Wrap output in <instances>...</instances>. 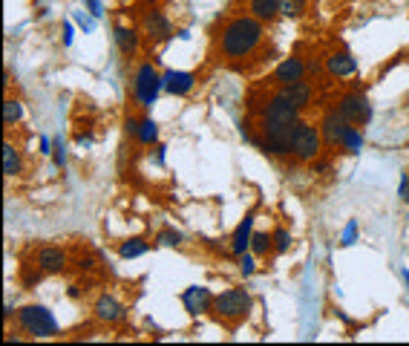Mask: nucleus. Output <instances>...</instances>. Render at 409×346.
<instances>
[{"label": "nucleus", "mask_w": 409, "mask_h": 346, "mask_svg": "<svg viewBox=\"0 0 409 346\" xmlns=\"http://www.w3.org/2000/svg\"><path fill=\"white\" fill-rule=\"evenodd\" d=\"M266 41V23L257 20L254 15L243 12V15H231L222 29L216 32V41H213V52L220 61L225 64H245L248 58L257 55V50Z\"/></svg>", "instance_id": "f257e3e1"}, {"label": "nucleus", "mask_w": 409, "mask_h": 346, "mask_svg": "<svg viewBox=\"0 0 409 346\" xmlns=\"http://www.w3.org/2000/svg\"><path fill=\"white\" fill-rule=\"evenodd\" d=\"M15 326L20 335H27L32 340H52L61 335V326L52 315L50 306L43 303H27L15 312Z\"/></svg>", "instance_id": "f03ea898"}, {"label": "nucleus", "mask_w": 409, "mask_h": 346, "mask_svg": "<svg viewBox=\"0 0 409 346\" xmlns=\"http://www.w3.org/2000/svg\"><path fill=\"white\" fill-rule=\"evenodd\" d=\"M297 122H280V119H259L257 122V147L271 156L285 159L292 156V138H294Z\"/></svg>", "instance_id": "7ed1b4c3"}, {"label": "nucleus", "mask_w": 409, "mask_h": 346, "mask_svg": "<svg viewBox=\"0 0 409 346\" xmlns=\"http://www.w3.org/2000/svg\"><path fill=\"white\" fill-rule=\"evenodd\" d=\"M251 309H254L251 291L243 289V286H231V289H225V291H220V294L213 297L210 315L220 320V323H225V326L234 329V326H239L243 320H248Z\"/></svg>", "instance_id": "20e7f679"}, {"label": "nucleus", "mask_w": 409, "mask_h": 346, "mask_svg": "<svg viewBox=\"0 0 409 346\" xmlns=\"http://www.w3.org/2000/svg\"><path fill=\"white\" fill-rule=\"evenodd\" d=\"M130 92H133L136 107L150 110V107L159 101V96L164 92V73H159V69L153 66V61H141V64L136 66V73H133V87H130Z\"/></svg>", "instance_id": "39448f33"}, {"label": "nucleus", "mask_w": 409, "mask_h": 346, "mask_svg": "<svg viewBox=\"0 0 409 346\" xmlns=\"http://www.w3.org/2000/svg\"><path fill=\"white\" fill-rule=\"evenodd\" d=\"M326 150L323 136H320V124H311L306 119L297 122L294 127V138H292V159L297 165H311L315 159H320Z\"/></svg>", "instance_id": "423d86ee"}, {"label": "nucleus", "mask_w": 409, "mask_h": 346, "mask_svg": "<svg viewBox=\"0 0 409 346\" xmlns=\"http://www.w3.org/2000/svg\"><path fill=\"white\" fill-rule=\"evenodd\" d=\"M334 107L340 110V115H343L346 122H352V124H357V127H366V124L375 119V107H372L369 96H366V92L360 89V87L343 92Z\"/></svg>", "instance_id": "0eeeda50"}, {"label": "nucleus", "mask_w": 409, "mask_h": 346, "mask_svg": "<svg viewBox=\"0 0 409 346\" xmlns=\"http://www.w3.org/2000/svg\"><path fill=\"white\" fill-rule=\"evenodd\" d=\"M92 317L104 323V326H118V323L127 320V306L118 300L115 294H99L92 300Z\"/></svg>", "instance_id": "6e6552de"}, {"label": "nucleus", "mask_w": 409, "mask_h": 346, "mask_svg": "<svg viewBox=\"0 0 409 346\" xmlns=\"http://www.w3.org/2000/svg\"><path fill=\"white\" fill-rule=\"evenodd\" d=\"M141 35L148 38L150 43H164V41H171L176 38V29H173V20L167 17L164 12L153 9L141 17Z\"/></svg>", "instance_id": "1a4fd4ad"}, {"label": "nucleus", "mask_w": 409, "mask_h": 346, "mask_svg": "<svg viewBox=\"0 0 409 346\" xmlns=\"http://www.w3.org/2000/svg\"><path fill=\"white\" fill-rule=\"evenodd\" d=\"M349 124H352V122L343 119L338 107H329V110L323 113V119H320V136H323L326 150L340 147V138H343V133H346Z\"/></svg>", "instance_id": "9d476101"}, {"label": "nucleus", "mask_w": 409, "mask_h": 346, "mask_svg": "<svg viewBox=\"0 0 409 346\" xmlns=\"http://www.w3.org/2000/svg\"><path fill=\"white\" fill-rule=\"evenodd\" d=\"M306 75H308V64H306L300 55H292V58H282V61L274 66L271 84H274V87H288V84H294V81H303Z\"/></svg>", "instance_id": "9b49d317"}, {"label": "nucleus", "mask_w": 409, "mask_h": 346, "mask_svg": "<svg viewBox=\"0 0 409 346\" xmlns=\"http://www.w3.org/2000/svg\"><path fill=\"white\" fill-rule=\"evenodd\" d=\"M254 225H257V208H251V211L239 219V225L234 228V234L228 240V254L231 257H239V254L251 251V237H254Z\"/></svg>", "instance_id": "f8f14e48"}, {"label": "nucleus", "mask_w": 409, "mask_h": 346, "mask_svg": "<svg viewBox=\"0 0 409 346\" xmlns=\"http://www.w3.org/2000/svg\"><path fill=\"white\" fill-rule=\"evenodd\" d=\"M213 297L216 294L208 286H187L182 291V306H185V312L190 317H202V315H208L213 309Z\"/></svg>", "instance_id": "ddd939ff"}, {"label": "nucleus", "mask_w": 409, "mask_h": 346, "mask_svg": "<svg viewBox=\"0 0 409 346\" xmlns=\"http://www.w3.org/2000/svg\"><path fill=\"white\" fill-rule=\"evenodd\" d=\"M35 266L50 277V274H61L69 266V254L61 245H41L35 254Z\"/></svg>", "instance_id": "4468645a"}, {"label": "nucleus", "mask_w": 409, "mask_h": 346, "mask_svg": "<svg viewBox=\"0 0 409 346\" xmlns=\"http://www.w3.org/2000/svg\"><path fill=\"white\" fill-rule=\"evenodd\" d=\"M323 69L329 78H349L357 73V58L349 50H334L323 58Z\"/></svg>", "instance_id": "2eb2a0df"}, {"label": "nucleus", "mask_w": 409, "mask_h": 346, "mask_svg": "<svg viewBox=\"0 0 409 346\" xmlns=\"http://www.w3.org/2000/svg\"><path fill=\"white\" fill-rule=\"evenodd\" d=\"M196 87V75L187 73V69H164V92L173 99H185L190 96Z\"/></svg>", "instance_id": "dca6fc26"}, {"label": "nucleus", "mask_w": 409, "mask_h": 346, "mask_svg": "<svg viewBox=\"0 0 409 346\" xmlns=\"http://www.w3.org/2000/svg\"><path fill=\"white\" fill-rule=\"evenodd\" d=\"M113 43H115V50L122 52L124 58H136L138 50H141V35H138V29H133V27L115 23V27H113Z\"/></svg>", "instance_id": "f3484780"}, {"label": "nucleus", "mask_w": 409, "mask_h": 346, "mask_svg": "<svg viewBox=\"0 0 409 346\" xmlns=\"http://www.w3.org/2000/svg\"><path fill=\"white\" fill-rule=\"evenodd\" d=\"M285 92V99L292 101L297 110H308L311 104H315V84L311 81H294V84H288V87H280Z\"/></svg>", "instance_id": "a211bd4d"}, {"label": "nucleus", "mask_w": 409, "mask_h": 346, "mask_svg": "<svg viewBox=\"0 0 409 346\" xmlns=\"http://www.w3.org/2000/svg\"><path fill=\"white\" fill-rule=\"evenodd\" d=\"M282 0H248V15H254L262 23H274L280 17Z\"/></svg>", "instance_id": "6ab92c4d"}, {"label": "nucleus", "mask_w": 409, "mask_h": 346, "mask_svg": "<svg viewBox=\"0 0 409 346\" xmlns=\"http://www.w3.org/2000/svg\"><path fill=\"white\" fill-rule=\"evenodd\" d=\"M3 173H6V179H17V176H23V156H20V150L9 142H3Z\"/></svg>", "instance_id": "aec40b11"}, {"label": "nucleus", "mask_w": 409, "mask_h": 346, "mask_svg": "<svg viewBox=\"0 0 409 346\" xmlns=\"http://www.w3.org/2000/svg\"><path fill=\"white\" fill-rule=\"evenodd\" d=\"M366 147V136H364V127H357V124H349L343 138H340V150L349 153V156H357L360 150Z\"/></svg>", "instance_id": "412c9836"}, {"label": "nucleus", "mask_w": 409, "mask_h": 346, "mask_svg": "<svg viewBox=\"0 0 409 346\" xmlns=\"http://www.w3.org/2000/svg\"><path fill=\"white\" fill-rule=\"evenodd\" d=\"M150 251V243L144 237H127L118 243V260H136V257H144Z\"/></svg>", "instance_id": "4be33fe9"}, {"label": "nucleus", "mask_w": 409, "mask_h": 346, "mask_svg": "<svg viewBox=\"0 0 409 346\" xmlns=\"http://www.w3.org/2000/svg\"><path fill=\"white\" fill-rule=\"evenodd\" d=\"M159 136H162L159 122L150 119V115H141V127H138V142L136 145H141V147H156L159 145Z\"/></svg>", "instance_id": "5701e85b"}, {"label": "nucleus", "mask_w": 409, "mask_h": 346, "mask_svg": "<svg viewBox=\"0 0 409 346\" xmlns=\"http://www.w3.org/2000/svg\"><path fill=\"white\" fill-rule=\"evenodd\" d=\"M153 245H159V248H182L185 245V234L179 228H173V225H164V228H159V234L153 237Z\"/></svg>", "instance_id": "b1692460"}, {"label": "nucleus", "mask_w": 409, "mask_h": 346, "mask_svg": "<svg viewBox=\"0 0 409 346\" xmlns=\"http://www.w3.org/2000/svg\"><path fill=\"white\" fill-rule=\"evenodd\" d=\"M271 240H274V257H282V254H288V251H292V245H294L292 231L282 228V225H277L271 231Z\"/></svg>", "instance_id": "393cba45"}, {"label": "nucleus", "mask_w": 409, "mask_h": 346, "mask_svg": "<svg viewBox=\"0 0 409 346\" xmlns=\"http://www.w3.org/2000/svg\"><path fill=\"white\" fill-rule=\"evenodd\" d=\"M251 251L257 254V257H268V254H274V240L271 234H266V231H257L254 228V237H251Z\"/></svg>", "instance_id": "a878e982"}, {"label": "nucleus", "mask_w": 409, "mask_h": 346, "mask_svg": "<svg viewBox=\"0 0 409 346\" xmlns=\"http://www.w3.org/2000/svg\"><path fill=\"white\" fill-rule=\"evenodd\" d=\"M20 122H23V104H20L17 99L6 96V99H3V124H6V127H15V124H20Z\"/></svg>", "instance_id": "bb28decb"}, {"label": "nucleus", "mask_w": 409, "mask_h": 346, "mask_svg": "<svg viewBox=\"0 0 409 346\" xmlns=\"http://www.w3.org/2000/svg\"><path fill=\"white\" fill-rule=\"evenodd\" d=\"M72 20H76V27H78L84 35H92L95 27H99V17H92L87 9H76V12H72Z\"/></svg>", "instance_id": "cd10ccee"}, {"label": "nucleus", "mask_w": 409, "mask_h": 346, "mask_svg": "<svg viewBox=\"0 0 409 346\" xmlns=\"http://www.w3.org/2000/svg\"><path fill=\"white\" fill-rule=\"evenodd\" d=\"M43 277H46V274H43L38 266H23V271H20V286L27 289V291H32V289L43 280Z\"/></svg>", "instance_id": "c85d7f7f"}, {"label": "nucleus", "mask_w": 409, "mask_h": 346, "mask_svg": "<svg viewBox=\"0 0 409 346\" xmlns=\"http://www.w3.org/2000/svg\"><path fill=\"white\" fill-rule=\"evenodd\" d=\"M257 254L254 251H245V254H239L236 257V266H239V274L243 277H254V271H257Z\"/></svg>", "instance_id": "c756f323"}, {"label": "nucleus", "mask_w": 409, "mask_h": 346, "mask_svg": "<svg viewBox=\"0 0 409 346\" xmlns=\"http://www.w3.org/2000/svg\"><path fill=\"white\" fill-rule=\"evenodd\" d=\"M52 165L58 168V171H66V142L61 136H55V145H52Z\"/></svg>", "instance_id": "7c9ffc66"}, {"label": "nucleus", "mask_w": 409, "mask_h": 346, "mask_svg": "<svg viewBox=\"0 0 409 346\" xmlns=\"http://www.w3.org/2000/svg\"><path fill=\"white\" fill-rule=\"evenodd\" d=\"M306 9H308V0H282L280 15L282 17H300Z\"/></svg>", "instance_id": "2f4dec72"}, {"label": "nucleus", "mask_w": 409, "mask_h": 346, "mask_svg": "<svg viewBox=\"0 0 409 346\" xmlns=\"http://www.w3.org/2000/svg\"><path fill=\"white\" fill-rule=\"evenodd\" d=\"M357 237H360V225H357V219H349V222L343 225V231H340V245L349 248V245L357 243Z\"/></svg>", "instance_id": "473e14b6"}, {"label": "nucleus", "mask_w": 409, "mask_h": 346, "mask_svg": "<svg viewBox=\"0 0 409 346\" xmlns=\"http://www.w3.org/2000/svg\"><path fill=\"white\" fill-rule=\"evenodd\" d=\"M76 32H78V27H76V20H64V27H61V41H64V46L69 50L72 43H76Z\"/></svg>", "instance_id": "72a5a7b5"}, {"label": "nucleus", "mask_w": 409, "mask_h": 346, "mask_svg": "<svg viewBox=\"0 0 409 346\" xmlns=\"http://www.w3.org/2000/svg\"><path fill=\"white\" fill-rule=\"evenodd\" d=\"M150 161H153L156 168H164V165H167V145L159 142V145L150 150Z\"/></svg>", "instance_id": "f704fd0d"}, {"label": "nucleus", "mask_w": 409, "mask_h": 346, "mask_svg": "<svg viewBox=\"0 0 409 346\" xmlns=\"http://www.w3.org/2000/svg\"><path fill=\"white\" fill-rule=\"evenodd\" d=\"M138 127H141V119H136V115H127V119H124V133H127V138L138 142Z\"/></svg>", "instance_id": "c9c22d12"}, {"label": "nucleus", "mask_w": 409, "mask_h": 346, "mask_svg": "<svg viewBox=\"0 0 409 346\" xmlns=\"http://www.w3.org/2000/svg\"><path fill=\"white\" fill-rule=\"evenodd\" d=\"M84 9L92 15V17H104V0H84Z\"/></svg>", "instance_id": "e433bc0d"}, {"label": "nucleus", "mask_w": 409, "mask_h": 346, "mask_svg": "<svg viewBox=\"0 0 409 346\" xmlns=\"http://www.w3.org/2000/svg\"><path fill=\"white\" fill-rule=\"evenodd\" d=\"M95 145V136L89 133V130H84V133H76V147H84V150H89Z\"/></svg>", "instance_id": "4c0bfd02"}, {"label": "nucleus", "mask_w": 409, "mask_h": 346, "mask_svg": "<svg viewBox=\"0 0 409 346\" xmlns=\"http://www.w3.org/2000/svg\"><path fill=\"white\" fill-rule=\"evenodd\" d=\"M52 145H55V138H50V136L43 133V136L38 138V153H41V156H52Z\"/></svg>", "instance_id": "58836bf2"}, {"label": "nucleus", "mask_w": 409, "mask_h": 346, "mask_svg": "<svg viewBox=\"0 0 409 346\" xmlns=\"http://www.w3.org/2000/svg\"><path fill=\"white\" fill-rule=\"evenodd\" d=\"M398 199L409 202V173H401V185H398Z\"/></svg>", "instance_id": "ea45409f"}, {"label": "nucleus", "mask_w": 409, "mask_h": 346, "mask_svg": "<svg viewBox=\"0 0 409 346\" xmlns=\"http://www.w3.org/2000/svg\"><path fill=\"white\" fill-rule=\"evenodd\" d=\"M176 38L179 41H190V29H176Z\"/></svg>", "instance_id": "a19ab883"}, {"label": "nucleus", "mask_w": 409, "mask_h": 346, "mask_svg": "<svg viewBox=\"0 0 409 346\" xmlns=\"http://www.w3.org/2000/svg\"><path fill=\"white\" fill-rule=\"evenodd\" d=\"M401 277H403V283H406V291H409V268H401Z\"/></svg>", "instance_id": "79ce46f5"}]
</instances>
